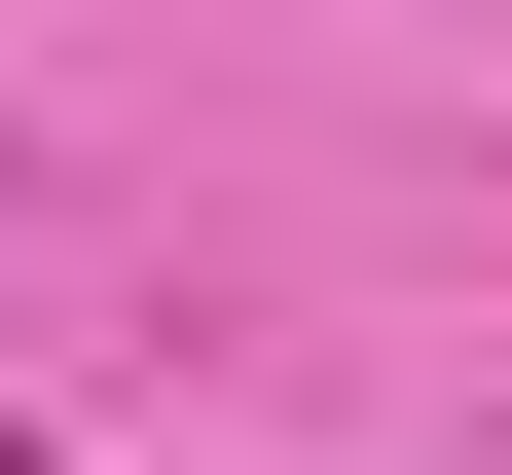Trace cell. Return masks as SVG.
<instances>
[{"instance_id":"6da1fadb","label":"cell","mask_w":512,"mask_h":475,"mask_svg":"<svg viewBox=\"0 0 512 475\" xmlns=\"http://www.w3.org/2000/svg\"><path fill=\"white\" fill-rule=\"evenodd\" d=\"M0 475H37V402H0Z\"/></svg>"}]
</instances>
